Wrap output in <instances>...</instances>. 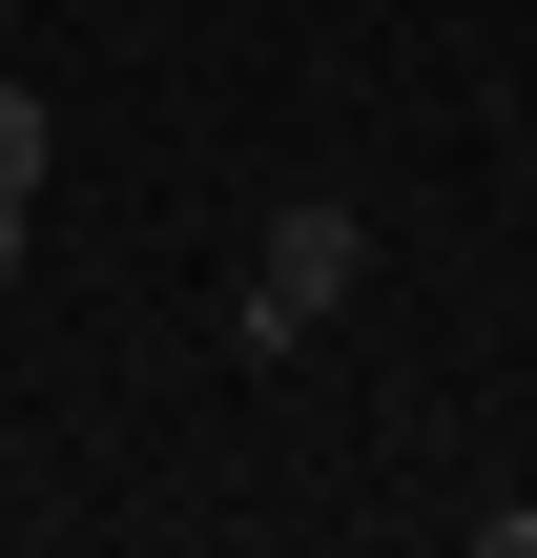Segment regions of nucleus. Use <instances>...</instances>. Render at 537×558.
Masks as SVG:
<instances>
[{"label":"nucleus","mask_w":537,"mask_h":558,"mask_svg":"<svg viewBox=\"0 0 537 558\" xmlns=\"http://www.w3.org/2000/svg\"><path fill=\"white\" fill-rule=\"evenodd\" d=\"M373 290V228L352 207H269V248H248V311H228V352H310L331 311Z\"/></svg>","instance_id":"1"},{"label":"nucleus","mask_w":537,"mask_h":558,"mask_svg":"<svg viewBox=\"0 0 537 558\" xmlns=\"http://www.w3.org/2000/svg\"><path fill=\"white\" fill-rule=\"evenodd\" d=\"M0 290H21V186H0Z\"/></svg>","instance_id":"3"},{"label":"nucleus","mask_w":537,"mask_h":558,"mask_svg":"<svg viewBox=\"0 0 537 558\" xmlns=\"http://www.w3.org/2000/svg\"><path fill=\"white\" fill-rule=\"evenodd\" d=\"M0 186L41 207V83H0Z\"/></svg>","instance_id":"2"}]
</instances>
